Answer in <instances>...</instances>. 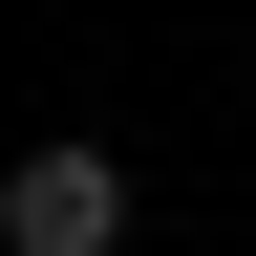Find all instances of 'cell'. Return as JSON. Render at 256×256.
<instances>
[{"label":"cell","instance_id":"cell-1","mask_svg":"<svg viewBox=\"0 0 256 256\" xmlns=\"http://www.w3.org/2000/svg\"><path fill=\"white\" fill-rule=\"evenodd\" d=\"M0 256H128V150H86V128L22 150L0 171Z\"/></svg>","mask_w":256,"mask_h":256}]
</instances>
